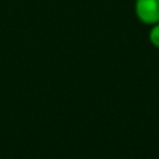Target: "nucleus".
Listing matches in <instances>:
<instances>
[{
    "instance_id": "1",
    "label": "nucleus",
    "mask_w": 159,
    "mask_h": 159,
    "mask_svg": "<svg viewBox=\"0 0 159 159\" xmlns=\"http://www.w3.org/2000/svg\"><path fill=\"white\" fill-rule=\"evenodd\" d=\"M134 14L137 20L144 25L158 24L159 22V0H135Z\"/></svg>"
},
{
    "instance_id": "2",
    "label": "nucleus",
    "mask_w": 159,
    "mask_h": 159,
    "mask_svg": "<svg viewBox=\"0 0 159 159\" xmlns=\"http://www.w3.org/2000/svg\"><path fill=\"white\" fill-rule=\"evenodd\" d=\"M148 39H149V42H151L152 46L159 49V22L158 24L151 25L149 32H148Z\"/></svg>"
}]
</instances>
